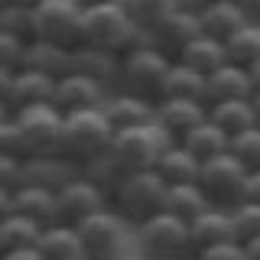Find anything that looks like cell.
Returning <instances> with one entry per match:
<instances>
[{
  "label": "cell",
  "mask_w": 260,
  "mask_h": 260,
  "mask_svg": "<svg viewBox=\"0 0 260 260\" xmlns=\"http://www.w3.org/2000/svg\"><path fill=\"white\" fill-rule=\"evenodd\" d=\"M182 146H185V150H189L199 162H208V159H215V156L231 153V137H228L224 130H218L211 120H205V124H199L189 137H185Z\"/></svg>",
  "instance_id": "obj_28"
},
{
  "label": "cell",
  "mask_w": 260,
  "mask_h": 260,
  "mask_svg": "<svg viewBox=\"0 0 260 260\" xmlns=\"http://www.w3.org/2000/svg\"><path fill=\"white\" fill-rule=\"evenodd\" d=\"M169 69H173V59L143 39L137 49H130L127 55H120L117 85H114V88H117V91L140 94V98H146V101L159 104V101H162V88H166Z\"/></svg>",
  "instance_id": "obj_5"
},
{
  "label": "cell",
  "mask_w": 260,
  "mask_h": 260,
  "mask_svg": "<svg viewBox=\"0 0 260 260\" xmlns=\"http://www.w3.org/2000/svg\"><path fill=\"white\" fill-rule=\"evenodd\" d=\"M257 20H260V0H257Z\"/></svg>",
  "instance_id": "obj_50"
},
{
  "label": "cell",
  "mask_w": 260,
  "mask_h": 260,
  "mask_svg": "<svg viewBox=\"0 0 260 260\" xmlns=\"http://www.w3.org/2000/svg\"><path fill=\"white\" fill-rule=\"evenodd\" d=\"M208 120V104L205 101H185V98H162L156 104V124L173 137L176 143H182L199 124Z\"/></svg>",
  "instance_id": "obj_16"
},
{
  "label": "cell",
  "mask_w": 260,
  "mask_h": 260,
  "mask_svg": "<svg viewBox=\"0 0 260 260\" xmlns=\"http://www.w3.org/2000/svg\"><path fill=\"white\" fill-rule=\"evenodd\" d=\"M231 153L241 159V166L247 169V173H260V127L244 130L241 137H234Z\"/></svg>",
  "instance_id": "obj_38"
},
{
  "label": "cell",
  "mask_w": 260,
  "mask_h": 260,
  "mask_svg": "<svg viewBox=\"0 0 260 260\" xmlns=\"http://www.w3.org/2000/svg\"><path fill=\"white\" fill-rule=\"evenodd\" d=\"M117 69H120V55H114V52L91 49V46L72 49V72L101 81L104 88H111V91H114V85H117Z\"/></svg>",
  "instance_id": "obj_21"
},
{
  "label": "cell",
  "mask_w": 260,
  "mask_h": 260,
  "mask_svg": "<svg viewBox=\"0 0 260 260\" xmlns=\"http://www.w3.org/2000/svg\"><path fill=\"white\" fill-rule=\"evenodd\" d=\"M65 114L55 104H32L16 114H4L0 124V156L43 159L62 153Z\"/></svg>",
  "instance_id": "obj_1"
},
{
  "label": "cell",
  "mask_w": 260,
  "mask_h": 260,
  "mask_svg": "<svg viewBox=\"0 0 260 260\" xmlns=\"http://www.w3.org/2000/svg\"><path fill=\"white\" fill-rule=\"evenodd\" d=\"M162 98H185V101H205L208 104V78L202 72L189 69L185 62H173L166 75Z\"/></svg>",
  "instance_id": "obj_27"
},
{
  "label": "cell",
  "mask_w": 260,
  "mask_h": 260,
  "mask_svg": "<svg viewBox=\"0 0 260 260\" xmlns=\"http://www.w3.org/2000/svg\"><path fill=\"white\" fill-rule=\"evenodd\" d=\"M166 195H169V185L162 182V176L156 169L127 173L124 182L117 185V192L111 195V208L117 211L130 228H137V224L150 221L153 215L166 211Z\"/></svg>",
  "instance_id": "obj_6"
},
{
  "label": "cell",
  "mask_w": 260,
  "mask_h": 260,
  "mask_svg": "<svg viewBox=\"0 0 260 260\" xmlns=\"http://www.w3.org/2000/svg\"><path fill=\"white\" fill-rule=\"evenodd\" d=\"M192 228V244H195V254L199 250H208L215 244H228V241H238L234 238V221H231V208H215L211 205L202 218H195L189 224Z\"/></svg>",
  "instance_id": "obj_22"
},
{
  "label": "cell",
  "mask_w": 260,
  "mask_h": 260,
  "mask_svg": "<svg viewBox=\"0 0 260 260\" xmlns=\"http://www.w3.org/2000/svg\"><path fill=\"white\" fill-rule=\"evenodd\" d=\"M81 173H85L88 182H94L98 189L108 195V202H111V195L117 192V185L124 182V176H127L124 169H120L117 162L111 159V153H108V156H101V159H94V162H88V166L81 169Z\"/></svg>",
  "instance_id": "obj_35"
},
{
  "label": "cell",
  "mask_w": 260,
  "mask_h": 260,
  "mask_svg": "<svg viewBox=\"0 0 260 260\" xmlns=\"http://www.w3.org/2000/svg\"><path fill=\"white\" fill-rule=\"evenodd\" d=\"M195 260H250V257L241 241H228V244H215L208 250H199Z\"/></svg>",
  "instance_id": "obj_40"
},
{
  "label": "cell",
  "mask_w": 260,
  "mask_h": 260,
  "mask_svg": "<svg viewBox=\"0 0 260 260\" xmlns=\"http://www.w3.org/2000/svg\"><path fill=\"white\" fill-rule=\"evenodd\" d=\"M85 7H98V4H111V0H81Z\"/></svg>",
  "instance_id": "obj_48"
},
{
  "label": "cell",
  "mask_w": 260,
  "mask_h": 260,
  "mask_svg": "<svg viewBox=\"0 0 260 260\" xmlns=\"http://www.w3.org/2000/svg\"><path fill=\"white\" fill-rule=\"evenodd\" d=\"M208 120L218 130H224L228 137H241L244 130H254V104L250 101H221V104H208Z\"/></svg>",
  "instance_id": "obj_26"
},
{
  "label": "cell",
  "mask_w": 260,
  "mask_h": 260,
  "mask_svg": "<svg viewBox=\"0 0 260 260\" xmlns=\"http://www.w3.org/2000/svg\"><path fill=\"white\" fill-rule=\"evenodd\" d=\"M29 52H32V43H23V39H13V36H4L0 32V72H23L29 69Z\"/></svg>",
  "instance_id": "obj_36"
},
{
  "label": "cell",
  "mask_w": 260,
  "mask_h": 260,
  "mask_svg": "<svg viewBox=\"0 0 260 260\" xmlns=\"http://www.w3.org/2000/svg\"><path fill=\"white\" fill-rule=\"evenodd\" d=\"M120 7L130 13V20L143 29V36L150 32L153 26H159L169 13H176L179 7H189L185 0H117Z\"/></svg>",
  "instance_id": "obj_31"
},
{
  "label": "cell",
  "mask_w": 260,
  "mask_h": 260,
  "mask_svg": "<svg viewBox=\"0 0 260 260\" xmlns=\"http://www.w3.org/2000/svg\"><path fill=\"white\" fill-rule=\"evenodd\" d=\"M202 36V20H199V10L195 7H179L176 13H169L166 20L159 23V26H153L146 32V43L156 46L159 52H166L169 59H179V55L189 49L195 39Z\"/></svg>",
  "instance_id": "obj_12"
},
{
  "label": "cell",
  "mask_w": 260,
  "mask_h": 260,
  "mask_svg": "<svg viewBox=\"0 0 260 260\" xmlns=\"http://www.w3.org/2000/svg\"><path fill=\"white\" fill-rule=\"evenodd\" d=\"M140 43H143V29L130 20V13L117 0L85 7V16H81V46L104 49V52H114V55H127Z\"/></svg>",
  "instance_id": "obj_2"
},
{
  "label": "cell",
  "mask_w": 260,
  "mask_h": 260,
  "mask_svg": "<svg viewBox=\"0 0 260 260\" xmlns=\"http://www.w3.org/2000/svg\"><path fill=\"white\" fill-rule=\"evenodd\" d=\"M46 228L36 224L26 215H4L0 218V254H10V250H26V247H39Z\"/></svg>",
  "instance_id": "obj_24"
},
{
  "label": "cell",
  "mask_w": 260,
  "mask_h": 260,
  "mask_svg": "<svg viewBox=\"0 0 260 260\" xmlns=\"http://www.w3.org/2000/svg\"><path fill=\"white\" fill-rule=\"evenodd\" d=\"M101 108L114 130H130V127H143L156 120V104L153 101H146L140 94H130V91H117V88L108 94V101Z\"/></svg>",
  "instance_id": "obj_17"
},
{
  "label": "cell",
  "mask_w": 260,
  "mask_h": 260,
  "mask_svg": "<svg viewBox=\"0 0 260 260\" xmlns=\"http://www.w3.org/2000/svg\"><path fill=\"white\" fill-rule=\"evenodd\" d=\"M224 49H228V62L254 69L260 62V20H250L241 32H234L224 43Z\"/></svg>",
  "instance_id": "obj_32"
},
{
  "label": "cell",
  "mask_w": 260,
  "mask_h": 260,
  "mask_svg": "<svg viewBox=\"0 0 260 260\" xmlns=\"http://www.w3.org/2000/svg\"><path fill=\"white\" fill-rule=\"evenodd\" d=\"M208 208H211V202H208V195L202 192L199 182H192V185H169L166 211L176 215V218H182L185 224H192L195 218H202Z\"/></svg>",
  "instance_id": "obj_30"
},
{
  "label": "cell",
  "mask_w": 260,
  "mask_h": 260,
  "mask_svg": "<svg viewBox=\"0 0 260 260\" xmlns=\"http://www.w3.org/2000/svg\"><path fill=\"white\" fill-rule=\"evenodd\" d=\"M250 78H254V85H257V91H260V62L250 69Z\"/></svg>",
  "instance_id": "obj_47"
},
{
  "label": "cell",
  "mask_w": 260,
  "mask_h": 260,
  "mask_svg": "<svg viewBox=\"0 0 260 260\" xmlns=\"http://www.w3.org/2000/svg\"><path fill=\"white\" fill-rule=\"evenodd\" d=\"M43 0H0V7H26V10H36Z\"/></svg>",
  "instance_id": "obj_43"
},
{
  "label": "cell",
  "mask_w": 260,
  "mask_h": 260,
  "mask_svg": "<svg viewBox=\"0 0 260 260\" xmlns=\"http://www.w3.org/2000/svg\"><path fill=\"white\" fill-rule=\"evenodd\" d=\"M250 104H254V120H257V127H260V91L250 98Z\"/></svg>",
  "instance_id": "obj_46"
},
{
  "label": "cell",
  "mask_w": 260,
  "mask_h": 260,
  "mask_svg": "<svg viewBox=\"0 0 260 260\" xmlns=\"http://www.w3.org/2000/svg\"><path fill=\"white\" fill-rule=\"evenodd\" d=\"M29 69H39L52 78H62L72 72V49H62L55 43H32V52H29Z\"/></svg>",
  "instance_id": "obj_33"
},
{
  "label": "cell",
  "mask_w": 260,
  "mask_h": 260,
  "mask_svg": "<svg viewBox=\"0 0 260 260\" xmlns=\"http://www.w3.org/2000/svg\"><path fill=\"white\" fill-rule=\"evenodd\" d=\"M26 185V159L20 156H0V189L16 192Z\"/></svg>",
  "instance_id": "obj_39"
},
{
  "label": "cell",
  "mask_w": 260,
  "mask_h": 260,
  "mask_svg": "<svg viewBox=\"0 0 260 260\" xmlns=\"http://www.w3.org/2000/svg\"><path fill=\"white\" fill-rule=\"evenodd\" d=\"M185 4H189V7H195V10H199V7H202V4H208V0H185Z\"/></svg>",
  "instance_id": "obj_49"
},
{
  "label": "cell",
  "mask_w": 260,
  "mask_h": 260,
  "mask_svg": "<svg viewBox=\"0 0 260 260\" xmlns=\"http://www.w3.org/2000/svg\"><path fill=\"white\" fill-rule=\"evenodd\" d=\"M114 134L117 130L111 127L104 108H91V111H75L65 114V130H62V156L78 162L81 169L88 162L101 159L111 153Z\"/></svg>",
  "instance_id": "obj_4"
},
{
  "label": "cell",
  "mask_w": 260,
  "mask_h": 260,
  "mask_svg": "<svg viewBox=\"0 0 260 260\" xmlns=\"http://www.w3.org/2000/svg\"><path fill=\"white\" fill-rule=\"evenodd\" d=\"M134 250L140 260H195L192 228L182 218L159 211L134 228Z\"/></svg>",
  "instance_id": "obj_3"
},
{
  "label": "cell",
  "mask_w": 260,
  "mask_h": 260,
  "mask_svg": "<svg viewBox=\"0 0 260 260\" xmlns=\"http://www.w3.org/2000/svg\"><path fill=\"white\" fill-rule=\"evenodd\" d=\"M244 247H247V257H250V260H260V238H257V241H247Z\"/></svg>",
  "instance_id": "obj_45"
},
{
  "label": "cell",
  "mask_w": 260,
  "mask_h": 260,
  "mask_svg": "<svg viewBox=\"0 0 260 260\" xmlns=\"http://www.w3.org/2000/svg\"><path fill=\"white\" fill-rule=\"evenodd\" d=\"M231 4H234V7H241L244 13H250V16L257 20V0H231Z\"/></svg>",
  "instance_id": "obj_44"
},
{
  "label": "cell",
  "mask_w": 260,
  "mask_h": 260,
  "mask_svg": "<svg viewBox=\"0 0 260 260\" xmlns=\"http://www.w3.org/2000/svg\"><path fill=\"white\" fill-rule=\"evenodd\" d=\"M199 20H202V32L218 43H228L234 32H241L254 16L244 13L241 7H234L231 0H208L199 7Z\"/></svg>",
  "instance_id": "obj_18"
},
{
  "label": "cell",
  "mask_w": 260,
  "mask_h": 260,
  "mask_svg": "<svg viewBox=\"0 0 260 260\" xmlns=\"http://www.w3.org/2000/svg\"><path fill=\"white\" fill-rule=\"evenodd\" d=\"M85 260H120L127 244H134V228L114 208H104L91 215L85 224H78Z\"/></svg>",
  "instance_id": "obj_8"
},
{
  "label": "cell",
  "mask_w": 260,
  "mask_h": 260,
  "mask_svg": "<svg viewBox=\"0 0 260 260\" xmlns=\"http://www.w3.org/2000/svg\"><path fill=\"white\" fill-rule=\"evenodd\" d=\"M231 221H234V238L241 244L260 238V205H254V202H241L238 208H231Z\"/></svg>",
  "instance_id": "obj_37"
},
{
  "label": "cell",
  "mask_w": 260,
  "mask_h": 260,
  "mask_svg": "<svg viewBox=\"0 0 260 260\" xmlns=\"http://www.w3.org/2000/svg\"><path fill=\"white\" fill-rule=\"evenodd\" d=\"M39 254L46 260H85L81 250V234L72 224H49L39 238Z\"/></svg>",
  "instance_id": "obj_23"
},
{
  "label": "cell",
  "mask_w": 260,
  "mask_h": 260,
  "mask_svg": "<svg viewBox=\"0 0 260 260\" xmlns=\"http://www.w3.org/2000/svg\"><path fill=\"white\" fill-rule=\"evenodd\" d=\"M257 94V85L250 78V69L228 62L215 75H208V104H221V101H250Z\"/></svg>",
  "instance_id": "obj_19"
},
{
  "label": "cell",
  "mask_w": 260,
  "mask_h": 260,
  "mask_svg": "<svg viewBox=\"0 0 260 260\" xmlns=\"http://www.w3.org/2000/svg\"><path fill=\"white\" fill-rule=\"evenodd\" d=\"M0 32L23 43H39V29H36V10L26 7H0Z\"/></svg>",
  "instance_id": "obj_34"
},
{
  "label": "cell",
  "mask_w": 260,
  "mask_h": 260,
  "mask_svg": "<svg viewBox=\"0 0 260 260\" xmlns=\"http://www.w3.org/2000/svg\"><path fill=\"white\" fill-rule=\"evenodd\" d=\"M59 78L46 75L39 69H23V72H0V104L4 114H16L32 104H52Z\"/></svg>",
  "instance_id": "obj_11"
},
{
  "label": "cell",
  "mask_w": 260,
  "mask_h": 260,
  "mask_svg": "<svg viewBox=\"0 0 260 260\" xmlns=\"http://www.w3.org/2000/svg\"><path fill=\"white\" fill-rule=\"evenodd\" d=\"M108 94H111V88H104L101 81L85 78V75H78V72H69V75H62L59 85H55L52 104L62 114H75V111L101 108V104L108 101Z\"/></svg>",
  "instance_id": "obj_15"
},
{
  "label": "cell",
  "mask_w": 260,
  "mask_h": 260,
  "mask_svg": "<svg viewBox=\"0 0 260 260\" xmlns=\"http://www.w3.org/2000/svg\"><path fill=\"white\" fill-rule=\"evenodd\" d=\"M0 211L4 215H26L36 224H59V192L43 189V185H23L16 192L0 189Z\"/></svg>",
  "instance_id": "obj_13"
},
{
  "label": "cell",
  "mask_w": 260,
  "mask_h": 260,
  "mask_svg": "<svg viewBox=\"0 0 260 260\" xmlns=\"http://www.w3.org/2000/svg\"><path fill=\"white\" fill-rule=\"evenodd\" d=\"M81 16H85L81 0H43L36 7L39 39L55 43L62 49H78L81 46Z\"/></svg>",
  "instance_id": "obj_10"
},
{
  "label": "cell",
  "mask_w": 260,
  "mask_h": 260,
  "mask_svg": "<svg viewBox=\"0 0 260 260\" xmlns=\"http://www.w3.org/2000/svg\"><path fill=\"white\" fill-rule=\"evenodd\" d=\"M244 202H254V205H260V173H250V176H247V189H244Z\"/></svg>",
  "instance_id": "obj_41"
},
{
  "label": "cell",
  "mask_w": 260,
  "mask_h": 260,
  "mask_svg": "<svg viewBox=\"0 0 260 260\" xmlns=\"http://www.w3.org/2000/svg\"><path fill=\"white\" fill-rule=\"evenodd\" d=\"M176 62H185L189 69L202 72V75L208 78V75H215L221 65H228V49H224V43H218V39H211V36L202 32V36L195 39V43L185 49Z\"/></svg>",
  "instance_id": "obj_29"
},
{
  "label": "cell",
  "mask_w": 260,
  "mask_h": 260,
  "mask_svg": "<svg viewBox=\"0 0 260 260\" xmlns=\"http://www.w3.org/2000/svg\"><path fill=\"white\" fill-rule=\"evenodd\" d=\"M111 208L108 195H104L101 189H98L94 182H88L85 173H81V179H75L72 185H65V189L59 192V221L62 224H85L91 215H98V211Z\"/></svg>",
  "instance_id": "obj_14"
},
{
  "label": "cell",
  "mask_w": 260,
  "mask_h": 260,
  "mask_svg": "<svg viewBox=\"0 0 260 260\" xmlns=\"http://www.w3.org/2000/svg\"><path fill=\"white\" fill-rule=\"evenodd\" d=\"M0 260H46L39 254V247H26V250H10V254H0Z\"/></svg>",
  "instance_id": "obj_42"
},
{
  "label": "cell",
  "mask_w": 260,
  "mask_h": 260,
  "mask_svg": "<svg viewBox=\"0 0 260 260\" xmlns=\"http://www.w3.org/2000/svg\"><path fill=\"white\" fill-rule=\"evenodd\" d=\"M75 179H81V166L65 159L62 153L59 156H43V159H26V185H43V189L62 192Z\"/></svg>",
  "instance_id": "obj_20"
},
{
  "label": "cell",
  "mask_w": 260,
  "mask_h": 260,
  "mask_svg": "<svg viewBox=\"0 0 260 260\" xmlns=\"http://www.w3.org/2000/svg\"><path fill=\"white\" fill-rule=\"evenodd\" d=\"M176 140L162 130L156 120L143 127L117 130L111 143V159L117 162L124 173H143V169H156L162 153L169 150Z\"/></svg>",
  "instance_id": "obj_7"
},
{
  "label": "cell",
  "mask_w": 260,
  "mask_h": 260,
  "mask_svg": "<svg viewBox=\"0 0 260 260\" xmlns=\"http://www.w3.org/2000/svg\"><path fill=\"white\" fill-rule=\"evenodd\" d=\"M156 173L162 176V182H166V185H192V182H199L202 162L195 159L182 143H173L166 153H162Z\"/></svg>",
  "instance_id": "obj_25"
},
{
  "label": "cell",
  "mask_w": 260,
  "mask_h": 260,
  "mask_svg": "<svg viewBox=\"0 0 260 260\" xmlns=\"http://www.w3.org/2000/svg\"><path fill=\"white\" fill-rule=\"evenodd\" d=\"M247 169L241 166V159L234 153L215 156L208 162H202L199 185L208 195V202L215 208H238L244 202V189H247Z\"/></svg>",
  "instance_id": "obj_9"
}]
</instances>
